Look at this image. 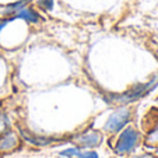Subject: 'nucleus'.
<instances>
[{"instance_id":"obj_1","label":"nucleus","mask_w":158,"mask_h":158,"mask_svg":"<svg viewBox=\"0 0 158 158\" xmlns=\"http://www.w3.org/2000/svg\"><path fill=\"white\" fill-rule=\"evenodd\" d=\"M158 85V76L152 77L151 80H148L147 83H141V84H136L131 88H129L126 93L122 94H112L106 98L108 102H114V104H130L137 99L146 97L147 94H150L155 87Z\"/></svg>"},{"instance_id":"obj_2","label":"nucleus","mask_w":158,"mask_h":158,"mask_svg":"<svg viewBox=\"0 0 158 158\" xmlns=\"http://www.w3.org/2000/svg\"><path fill=\"white\" fill-rule=\"evenodd\" d=\"M137 141H139V133L134 129L129 127L120 134L119 140H118L116 146H115V151H116L118 155H125L137 146Z\"/></svg>"},{"instance_id":"obj_3","label":"nucleus","mask_w":158,"mask_h":158,"mask_svg":"<svg viewBox=\"0 0 158 158\" xmlns=\"http://www.w3.org/2000/svg\"><path fill=\"white\" fill-rule=\"evenodd\" d=\"M130 115L131 112L127 108H120V109L115 110L114 114L108 118L106 125H105V130L110 131V133H116V131L122 130L126 123L130 120Z\"/></svg>"},{"instance_id":"obj_4","label":"nucleus","mask_w":158,"mask_h":158,"mask_svg":"<svg viewBox=\"0 0 158 158\" xmlns=\"http://www.w3.org/2000/svg\"><path fill=\"white\" fill-rule=\"evenodd\" d=\"M14 17L17 18V20H24L28 24H36V23H39V20H41L39 13L30 6H25V7H23V9H20L14 14Z\"/></svg>"},{"instance_id":"obj_5","label":"nucleus","mask_w":158,"mask_h":158,"mask_svg":"<svg viewBox=\"0 0 158 158\" xmlns=\"http://www.w3.org/2000/svg\"><path fill=\"white\" fill-rule=\"evenodd\" d=\"M102 141V134L99 131H89L77 139V144L80 147H97Z\"/></svg>"},{"instance_id":"obj_6","label":"nucleus","mask_w":158,"mask_h":158,"mask_svg":"<svg viewBox=\"0 0 158 158\" xmlns=\"http://www.w3.org/2000/svg\"><path fill=\"white\" fill-rule=\"evenodd\" d=\"M18 146V139L13 131H9L0 139V150L2 151H10Z\"/></svg>"},{"instance_id":"obj_7","label":"nucleus","mask_w":158,"mask_h":158,"mask_svg":"<svg viewBox=\"0 0 158 158\" xmlns=\"http://www.w3.org/2000/svg\"><path fill=\"white\" fill-rule=\"evenodd\" d=\"M39 9L45 10V11H51L55 6V0H36Z\"/></svg>"},{"instance_id":"obj_8","label":"nucleus","mask_w":158,"mask_h":158,"mask_svg":"<svg viewBox=\"0 0 158 158\" xmlns=\"http://www.w3.org/2000/svg\"><path fill=\"white\" fill-rule=\"evenodd\" d=\"M17 18L14 17V15H11V17H4V18H0V34H2V31L4 30V27H6L9 23H13V21H15Z\"/></svg>"},{"instance_id":"obj_9","label":"nucleus","mask_w":158,"mask_h":158,"mask_svg":"<svg viewBox=\"0 0 158 158\" xmlns=\"http://www.w3.org/2000/svg\"><path fill=\"white\" fill-rule=\"evenodd\" d=\"M148 141L150 143H158V125L150 131L148 134Z\"/></svg>"},{"instance_id":"obj_10","label":"nucleus","mask_w":158,"mask_h":158,"mask_svg":"<svg viewBox=\"0 0 158 158\" xmlns=\"http://www.w3.org/2000/svg\"><path fill=\"white\" fill-rule=\"evenodd\" d=\"M80 150L78 148H69V150H66V151H62V157H73V155H78L80 154Z\"/></svg>"},{"instance_id":"obj_11","label":"nucleus","mask_w":158,"mask_h":158,"mask_svg":"<svg viewBox=\"0 0 158 158\" xmlns=\"http://www.w3.org/2000/svg\"><path fill=\"white\" fill-rule=\"evenodd\" d=\"M78 158H98V154L95 151H87V152H80Z\"/></svg>"},{"instance_id":"obj_12","label":"nucleus","mask_w":158,"mask_h":158,"mask_svg":"<svg viewBox=\"0 0 158 158\" xmlns=\"http://www.w3.org/2000/svg\"><path fill=\"white\" fill-rule=\"evenodd\" d=\"M141 158H150V157H141Z\"/></svg>"}]
</instances>
